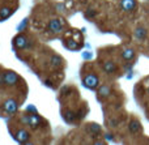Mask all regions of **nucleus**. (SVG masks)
<instances>
[{"label":"nucleus","mask_w":149,"mask_h":145,"mask_svg":"<svg viewBox=\"0 0 149 145\" xmlns=\"http://www.w3.org/2000/svg\"><path fill=\"white\" fill-rule=\"evenodd\" d=\"M18 81V76L17 73L12 72V71H8L0 75V84H5V85H15Z\"/></svg>","instance_id":"1"},{"label":"nucleus","mask_w":149,"mask_h":145,"mask_svg":"<svg viewBox=\"0 0 149 145\" xmlns=\"http://www.w3.org/2000/svg\"><path fill=\"white\" fill-rule=\"evenodd\" d=\"M49 30L54 34H59L60 31H63L64 29V21L60 20V18H52L49 22Z\"/></svg>","instance_id":"2"},{"label":"nucleus","mask_w":149,"mask_h":145,"mask_svg":"<svg viewBox=\"0 0 149 145\" xmlns=\"http://www.w3.org/2000/svg\"><path fill=\"white\" fill-rule=\"evenodd\" d=\"M98 84H100V80H98V77L95 75H93V73H89V75H86L84 77V85L86 86L88 89H97Z\"/></svg>","instance_id":"3"},{"label":"nucleus","mask_w":149,"mask_h":145,"mask_svg":"<svg viewBox=\"0 0 149 145\" xmlns=\"http://www.w3.org/2000/svg\"><path fill=\"white\" fill-rule=\"evenodd\" d=\"M134 37H135V39H136L137 42H143V41H145L147 39V37H148V30H147V28L145 26H137L136 29H135V31H134Z\"/></svg>","instance_id":"4"},{"label":"nucleus","mask_w":149,"mask_h":145,"mask_svg":"<svg viewBox=\"0 0 149 145\" xmlns=\"http://www.w3.org/2000/svg\"><path fill=\"white\" fill-rule=\"evenodd\" d=\"M13 44H15L16 49L24 50V49H26V47L29 46V42H28V38H26L25 35L20 34V35H17L15 39H13Z\"/></svg>","instance_id":"5"},{"label":"nucleus","mask_w":149,"mask_h":145,"mask_svg":"<svg viewBox=\"0 0 149 145\" xmlns=\"http://www.w3.org/2000/svg\"><path fill=\"white\" fill-rule=\"evenodd\" d=\"M3 107H4V111L5 112H8V114H13V112L17 111L18 105H17V102H16L15 99L9 98V99H7V101L4 102Z\"/></svg>","instance_id":"6"},{"label":"nucleus","mask_w":149,"mask_h":145,"mask_svg":"<svg viewBox=\"0 0 149 145\" xmlns=\"http://www.w3.org/2000/svg\"><path fill=\"white\" fill-rule=\"evenodd\" d=\"M137 7L136 0H120V8L124 12H132Z\"/></svg>","instance_id":"7"},{"label":"nucleus","mask_w":149,"mask_h":145,"mask_svg":"<svg viewBox=\"0 0 149 145\" xmlns=\"http://www.w3.org/2000/svg\"><path fill=\"white\" fill-rule=\"evenodd\" d=\"M135 56H136V52H135L134 49L127 47V49H123V51H122V58H123V60H126V62L134 60Z\"/></svg>","instance_id":"8"},{"label":"nucleus","mask_w":149,"mask_h":145,"mask_svg":"<svg viewBox=\"0 0 149 145\" xmlns=\"http://www.w3.org/2000/svg\"><path fill=\"white\" fill-rule=\"evenodd\" d=\"M16 140L20 144H25L29 141V133L26 130H18L16 133Z\"/></svg>","instance_id":"9"},{"label":"nucleus","mask_w":149,"mask_h":145,"mask_svg":"<svg viewBox=\"0 0 149 145\" xmlns=\"http://www.w3.org/2000/svg\"><path fill=\"white\" fill-rule=\"evenodd\" d=\"M128 128H130V132H131V133H137V132H140V131H141V124H140L139 120L134 119V120H131V122H130Z\"/></svg>","instance_id":"10"},{"label":"nucleus","mask_w":149,"mask_h":145,"mask_svg":"<svg viewBox=\"0 0 149 145\" xmlns=\"http://www.w3.org/2000/svg\"><path fill=\"white\" fill-rule=\"evenodd\" d=\"M39 123H41V117L39 115H37V114L29 115V126L31 128H37L39 126Z\"/></svg>","instance_id":"11"},{"label":"nucleus","mask_w":149,"mask_h":145,"mask_svg":"<svg viewBox=\"0 0 149 145\" xmlns=\"http://www.w3.org/2000/svg\"><path fill=\"white\" fill-rule=\"evenodd\" d=\"M103 71H105L106 73H114L116 71V65L114 62H111V60H107V62L103 63Z\"/></svg>","instance_id":"12"},{"label":"nucleus","mask_w":149,"mask_h":145,"mask_svg":"<svg viewBox=\"0 0 149 145\" xmlns=\"http://www.w3.org/2000/svg\"><path fill=\"white\" fill-rule=\"evenodd\" d=\"M62 63H63V59L59 55H52V56L50 58V65H51L52 68H59L60 65H62Z\"/></svg>","instance_id":"13"},{"label":"nucleus","mask_w":149,"mask_h":145,"mask_svg":"<svg viewBox=\"0 0 149 145\" xmlns=\"http://www.w3.org/2000/svg\"><path fill=\"white\" fill-rule=\"evenodd\" d=\"M13 13V10L10 9L9 7H1L0 8V18L1 20H5V18H8L10 15Z\"/></svg>","instance_id":"14"},{"label":"nucleus","mask_w":149,"mask_h":145,"mask_svg":"<svg viewBox=\"0 0 149 145\" xmlns=\"http://www.w3.org/2000/svg\"><path fill=\"white\" fill-rule=\"evenodd\" d=\"M111 93V89L109 85H102L100 89H98V96L100 97H109Z\"/></svg>","instance_id":"15"},{"label":"nucleus","mask_w":149,"mask_h":145,"mask_svg":"<svg viewBox=\"0 0 149 145\" xmlns=\"http://www.w3.org/2000/svg\"><path fill=\"white\" fill-rule=\"evenodd\" d=\"M65 46H67V49H70V50L79 49V43H76L73 39H67V41H65Z\"/></svg>","instance_id":"16"},{"label":"nucleus","mask_w":149,"mask_h":145,"mask_svg":"<svg viewBox=\"0 0 149 145\" xmlns=\"http://www.w3.org/2000/svg\"><path fill=\"white\" fill-rule=\"evenodd\" d=\"M26 24H28V18H25V20H24L22 22H21L20 25L17 26V30H18V31H22V30H25V26H26Z\"/></svg>","instance_id":"17"},{"label":"nucleus","mask_w":149,"mask_h":145,"mask_svg":"<svg viewBox=\"0 0 149 145\" xmlns=\"http://www.w3.org/2000/svg\"><path fill=\"white\" fill-rule=\"evenodd\" d=\"M90 128H92V132L93 133H100L101 132V130H100V126H97V124H93V126H90Z\"/></svg>","instance_id":"18"},{"label":"nucleus","mask_w":149,"mask_h":145,"mask_svg":"<svg viewBox=\"0 0 149 145\" xmlns=\"http://www.w3.org/2000/svg\"><path fill=\"white\" fill-rule=\"evenodd\" d=\"M26 110H28V112H31V114H37V109L33 106V105H29V106L26 107Z\"/></svg>","instance_id":"19"},{"label":"nucleus","mask_w":149,"mask_h":145,"mask_svg":"<svg viewBox=\"0 0 149 145\" xmlns=\"http://www.w3.org/2000/svg\"><path fill=\"white\" fill-rule=\"evenodd\" d=\"M85 16H86V17H94V16H95V10L94 9H88L86 13H85Z\"/></svg>","instance_id":"20"},{"label":"nucleus","mask_w":149,"mask_h":145,"mask_svg":"<svg viewBox=\"0 0 149 145\" xmlns=\"http://www.w3.org/2000/svg\"><path fill=\"white\" fill-rule=\"evenodd\" d=\"M64 117H65V119H67V120H72L73 119V114H72V112H70V111L65 112Z\"/></svg>","instance_id":"21"},{"label":"nucleus","mask_w":149,"mask_h":145,"mask_svg":"<svg viewBox=\"0 0 149 145\" xmlns=\"http://www.w3.org/2000/svg\"><path fill=\"white\" fill-rule=\"evenodd\" d=\"M84 58H85V59H88V58H90V54H88V52H85V54H84Z\"/></svg>","instance_id":"22"},{"label":"nucleus","mask_w":149,"mask_h":145,"mask_svg":"<svg viewBox=\"0 0 149 145\" xmlns=\"http://www.w3.org/2000/svg\"><path fill=\"white\" fill-rule=\"evenodd\" d=\"M94 145H105L102 143V141H97V143H94Z\"/></svg>","instance_id":"23"},{"label":"nucleus","mask_w":149,"mask_h":145,"mask_svg":"<svg viewBox=\"0 0 149 145\" xmlns=\"http://www.w3.org/2000/svg\"><path fill=\"white\" fill-rule=\"evenodd\" d=\"M106 139H107V140H111V135H110V133H107V135H106Z\"/></svg>","instance_id":"24"},{"label":"nucleus","mask_w":149,"mask_h":145,"mask_svg":"<svg viewBox=\"0 0 149 145\" xmlns=\"http://www.w3.org/2000/svg\"><path fill=\"white\" fill-rule=\"evenodd\" d=\"M24 145H34V144H31V143H25Z\"/></svg>","instance_id":"25"},{"label":"nucleus","mask_w":149,"mask_h":145,"mask_svg":"<svg viewBox=\"0 0 149 145\" xmlns=\"http://www.w3.org/2000/svg\"><path fill=\"white\" fill-rule=\"evenodd\" d=\"M147 90H148V93H149V85H148V88H147Z\"/></svg>","instance_id":"26"},{"label":"nucleus","mask_w":149,"mask_h":145,"mask_svg":"<svg viewBox=\"0 0 149 145\" xmlns=\"http://www.w3.org/2000/svg\"><path fill=\"white\" fill-rule=\"evenodd\" d=\"M148 13H149V8H148Z\"/></svg>","instance_id":"27"},{"label":"nucleus","mask_w":149,"mask_h":145,"mask_svg":"<svg viewBox=\"0 0 149 145\" xmlns=\"http://www.w3.org/2000/svg\"><path fill=\"white\" fill-rule=\"evenodd\" d=\"M148 1H149V0H148Z\"/></svg>","instance_id":"28"}]
</instances>
